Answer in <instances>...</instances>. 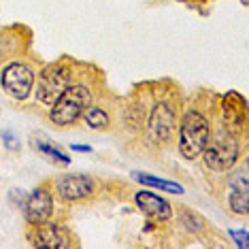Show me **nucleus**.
Wrapping results in <instances>:
<instances>
[{
  "label": "nucleus",
  "instance_id": "nucleus-1",
  "mask_svg": "<svg viewBox=\"0 0 249 249\" xmlns=\"http://www.w3.org/2000/svg\"><path fill=\"white\" fill-rule=\"evenodd\" d=\"M209 141V124L196 111H190L181 122L179 130V151L185 160H196L202 154Z\"/></svg>",
  "mask_w": 249,
  "mask_h": 249
},
{
  "label": "nucleus",
  "instance_id": "nucleus-2",
  "mask_svg": "<svg viewBox=\"0 0 249 249\" xmlns=\"http://www.w3.org/2000/svg\"><path fill=\"white\" fill-rule=\"evenodd\" d=\"M88 105H89V92L83 86L66 88L53 103L49 117H52L55 126H69L79 115H83Z\"/></svg>",
  "mask_w": 249,
  "mask_h": 249
},
{
  "label": "nucleus",
  "instance_id": "nucleus-3",
  "mask_svg": "<svg viewBox=\"0 0 249 249\" xmlns=\"http://www.w3.org/2000/svg\"><path fill=\"white\" fill-rule=\"evenodd\" d=\"M202 156H205V164L211 171H228V168L234 166L236 158H239V145L236 141L230 137V134H222L219 139H215L213 143L205 145L202 149Z\"/></svg>",
  "mask_w": 249,
  "mask_h": 249
},
{
  "label": "nucleus",
  "instance_id": "nucleus-4",
  "mask_svg": "<svg viewBox=\"0 0 249 249\" xmlns=\"http://www.w3.org/2000/svg\"><path fill=\"white\" fill-rule=\"evenodd\" d=\"M32 86H35V75H32L30 66L13 62L2 71V88L15 100H26L30 96Z\"/></svg>",
  "mask_w": 249,
  "mask_h": 249
},
{
  "label": "nucleus",
  "instance_id": "nucleus-5",
  "mask_svg": "<svg viewBox=\"0 0 249 249\" xmlns=\"http://www.w3.org/2000/svg\"><path fill=\"white\" fill-rule=\"evenodd\" d=\"M69 88V72L64 66L53 64L41 72V81H38V100L45 105H53L58 96Z\"/></svg>",
  "mask_w": 249,
  "mask_h": 249
},
{
  "label": "nucleus",
  "instance_id": "nucleus-6",
  "mask_svg": "<svg viewBox=\"0 0 249 249\" xmlns=\"http://www.w3.org/2000/svg\"><path fill=\"white\" fill-rule=\"evenodd\" d=\"M52 211H53V200L49 196V192H45L43 188H36L35 192H30L26 196L24 213L30 224H45L49 219V215H52Z\"/></svg>",
  "mask_w": 249,
  "mask_h": 249
},
{
  "label": "nucleus",
  "instance_id": "nucleus-7",
  "mask_svg": "<svg viewBox=\"0 0 249 249\" xmlns=\"http://www.w3.org/2000/svg\"><path fill=\"white\" fill-rule=\"evenodd\" d=\"M94 190V181L86 175H64L58 179V192L64 200H81Z\"/></svg>",
  "mask_w": 249,
  "mask_h": 249
},
{
  "label": "nucleus",
  "instance_id": "nucleus-8",
  "mask_svg": "<svg viewBox=\"0 0 249 249\" xmlns=\"http://www.w3.org/2000/svg\"><path fill=\"white\" fill-rule=\"evenodd\" d=\"M175 128V115L166 105H158L149 117V137L154 143H164L171 139Z\"/></svg>",
  "mask_w": 249,
  "mask_h": 249
},
{
  "label": "nucleus",
  "instance_id": "nucleus-9",
  "mask_svg": "<svg viewBox=\"0 0 249 249\" xmlns=\"http://www.w3.org/2000/svg\"><path fill=\"white\" fill-rule=\"evenodd\" d=\"M137 205L145 215H149L156 222H168L171 219V205L166 200H162L160 196L151 194V192H139L137 196Z\"/></svg>",
  "mask_w": 249,
  "mask_h": 249
},
{
  "label": "nucleus",
  "instance_id": "nucleus-10",
  "mask_svg": "<svg viewBox=\"0 0 249 249\" xmlns=\"http://www.w3.org/2000/svg\"><path fill=\"white\" fill-rule=\"evenodd\" d=\"M232 194H230V209L234 213L247 215L249 211V190H247V168H241L232 177Z\"/></svg>",
  "mask_w": 249,
  "mask_h": 249
},
{
  "label": "nucleus",
  "instance_id": "nucleus-11",
  "mask_svg": "<svg viewBox=\"0 0 249 249\" xmlns=\"http://www.w3.org/2000/svg\"><path fill=\"white\" fill-rule=\"evenodd\" d=\"M35 245L49 247V249H64V247H69V241H66V234L62 228H58L53 224H47L35 234Z\"/></svg>",
  "mask_w": 249,
  "mask_h": 249
},
{
  "label": "nucleus",
  "instance_id": "nucleus-12",
  "mask_svg": "<svg viewBox=\"0 0 249 249\" xmlns=\"http://www.w3.org/2000/svg\"><path fill=\"white\" fill-rule=\"evenodd\" d=\"M224 120L230 128H239L245 122V100L241 94H228L224 98Z\"/></svg>",
  "mask_w": 249,
  "mask_h": 249
},
{
  "label": "nucleus",
  "instance_id": "nucleus-13",
  "mask_svg": "<svg viewBox=\"0 0 249 249\" xmlns=\"http://www.w3.org/2000/svg\"><path fill=\"white\" fill-rule=\"evenodd\" d=\"M132 177L141 181V183L149 185V188H158V190H164V192H171V194H181L183 188L173 181H166V179H160V177H154V175H145V173H132Z\"/></svg>",
  "mask_w": 249,
  "mask_h": 249
},
{
  "label": "nucleus",
  "instance_id": "nucleus-14",
  "mask_svg": "<svg viewBox=\"0 0 249 249\" xmlns=\"http://www.w3.org/2000/svg\"><path fill=\"white\" fill-rule=\"evenodd\" d=\"M86 115H83V120L89 128H98V130H105L109 126V117H107V113L103 109H89V111H83Z\"/></svg>",
  "mask_w": 249,
  "mask_h": 249
},
{
  "label": "nucleus",
  "instance_id": "nucleus-15",
  "mask_svg": "<svg viewBox=\"0 0 249 249\" xmlns=\"http://www.w3.org/2000/svg\"><path fill=\"white\" fill-rule=\"evenodd\" d=\"M36 147H38V151H41L43 156H49L52 160L60 162V164H71V158L66 156L64 151H60L58 147H53L52 143H43V141H36Z\"/></svg>",
  "mask_w": 249,
  "mask_h": 249
},
{
  "label": "nucleus",
  "instance_id": "nucleus-16",
  "mask_svg": "<svg viewBox=\"0 0 249 249\" xmlns=\"http://www.w3.org/2000/svg\"><path fill=\"white\" fill-rule=\"evenodd\" d=\"M230 234H232V239H234L236 243H239V245L243 247V249H247L249 247V241H247V230H232L230 232Z\"/></svg>",
  "mask_w": 249,
  "mask_h": 249
},
{
  "label": "nucleus",
  "instance_id": "nucleus-17",
  "mask_svg": "<svg viewBox=\"0 0 249 249\" xmlns=\"http://www.w3.org/2000/svg\"><path fill=\"white\" fill-rule=\"evenodd\" d=\"M71 149L72 151H83V154H89V151H92V147H89V145H71Z\"/></svg>",
  "mask_w": 249,
  "mask_h": 249
},
{
  "label": "nucleus",
  "instance_id": "nucleus-18",
  "mask_svg": "<svg viewBox=\"0 0 249 249\" xmlns=\"http://www.w3.org/2000/svg\"><path fill=\"white\" fill-rule=\"evenodd\" d=\"M4 141H7V145L11 147V149L19 145V143H18V139H11V134H9V132H4Z\"/></svg>",
  "mask_w": 249,
  "mask_h": 249
}]
</instances>
